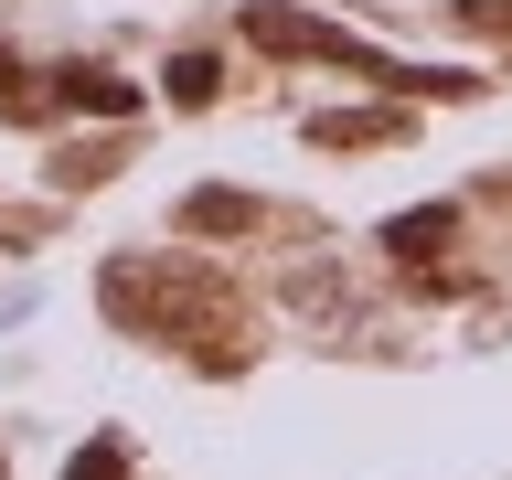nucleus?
<instances>
[{
	"label": "nucleus",
	"mask_w": 512,
	"mask_h": 480,
	"mask_svg": "<svg viewBox=\"0 0 512 480\" xmlns=\"http://www.w3.org/2000/svg\"><path fill=\"white\" fill-rule=\"evenodd\" d=\"M64 107H107V118H118V107H128V86H118V75H86V64H64Z\"/></svg>",
	"instance_id": "nucleus-1"
},
{
	"label": "nucleus",
	"mask_w": 512,
	"mask_h": 480,
	"mask_svg": "<svg viewBox=\"0 0 512 480\" xmlns=\"http://www.w3.org/2000/svg\"><path fill=\"white\" fill-rule=\"evenodd\" d=\"M192 224H203V235H235V224H256V203H235V192H203V203H192Z\"/></svg>",
	"instance_id": "nucleus-2"
},
{
	"label": "nucleus",
	"mask_w": 512,
	"mask_h": 480,
	"mask_svg": "<svg viewBox=\"0 0 512 480\" xmlns=\"http://www.w3.org/2000/svg\"><path fill=\"white\" fill-rule=\"evenodd\" d=\"M171 96H182V107H203V96H214V64L182 54V64H171Z\"/></svg>",
	"instance_id": "nucleus-3"
},
{
	"label": "nucleus",
	"mask_w": 512,
	"mask_h": 480,
	"mask_svg": "<svg viewBox=\"0 0 512 480\" xmlns=\"http://www.w3.org/2000/svg\"><path fill=\"white\" fill-rule=\"evenodd\" d=\"M438 235H448V214H395V246H406V256H427Z\"/></svg>",
	"instance_id": "nucleus-4"
},
{
	"label": "nucleus",
	"mask_w": 512,
	"mask_h": 480,
	"mask_svg": "<svg viewBox=\"0 0 512 480\" xmlns=\"http://www.w3.org/2000/svg\"><path fill=\"white\" fill-rule=\"evenodd\" d=\"M64 480H118V448H86V459H75Z\"/></svg>",
	"instance_id": "nucleus-5"
}]
</instances>
